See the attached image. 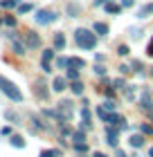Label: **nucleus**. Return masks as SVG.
Returning a JSON list of instances; mask_svg holds the SVG:
<instances>
[{
	"mask_svg": "<svg viewBox=\"0 0 153 157\" xmlns=\"http://www.w3.org/2000/svg\"><path fill=\"white\" fill-rule=\"evenodd\" d=\"M88 63H86L81 56H68V67H77V70H83Z\"/></svg>",
	"mask_w": 153,
	"mask_h": 157,
	"instance_id": "a211bd4d",
	"label": "nucleus"
},
{
	"mask_svg": "<svg viewBox=\"0 0 153 157\" xmlns=\"http://www.w3.org/2000/svg\"><path fill=\"white\" fill-rule=\"evenodd\" d=\"M119 74L122 76H128V74H133V67H131V63H119Z\"/></svg>",
	"mask_w": 153,
	"mask_h": 157,
	"instance_id": "473e14b6",
	"label": "nucleus"
},
{
	"mask_svg": "<svg viewBox=\"0 0 153 157\" xmlns=\"http://www.w3.org/2000/svg\"><path fill=\"white\" fill-rule=\"evenodd\" d=\"M54 67L56 70H68V56H59V59H54Z\"/></svg>",
	"mask_w": 153,
	"mask_h": 157,
	"instance_id": "c756f323",
	"label": "nucleus"
},
{
	"mask_svg": "<svg viewBox=\"0 0 153 157\" xmlns=\"http://www.w3.org/2000/svg\"><path fill=\"white\" fill-rule=\"evenodd\" d=\"M115 155H117V157H128L126 153H124V151H122V148H115Z\"/></svg>",
	"mask_w": 153,
	"mask_h": 157,
	"instance_id": "de8ad7c7",
	"label": "nucleus"
},
{
	"mask_svg": "<svg viewBox=\"0 0 153 157\" xmlns=\"http://www.w3.org/2000/svg\"><path fill=\"white\" fill-rule=\"evenodd\" d=\"M137 130H140L142 135H153V126L151 124H140V126H137Z\"/></svg>",
	"mask_w": 153,
	"mask_h": 157,
	"instance_id": "f704fd0d",
	"label": "nucleus"
},
{
	"mask_svg": "<svg viewBox=\"0 0 153 157\" xmlns=\"http://www.w3.org/2000/svg\"><path fill=\"white\" fill-rule=\"evenodd\" d=\"M0 90H2V94H7V99H11L14 103H20L23 101V92L16 88V83H11L9 78L0 76Z\"/></svg>",
	"mask_w": 153,
	"mask_h": 157,
	"instance_id": "f03ea898",
	"label": "nucleus"
},
{
	"mask_svg": "<svg viewBox=\"0 0 153 157\" xmlns=\"http://www.w3.org/2000/svg\"><path fill=\"white\" fill-rule=\"evenodd\" d=\"M122 9H131V7H135V0H119Z\"/></svg>",
	"mask_w": 153,
	"mask_h": 157,
	"instance_id": "79ce46f5",
	"label": "nucleus"
},
{
	"mask_svg": "<svg viewBox=\"0 0 153 157\" xmlns=\"http://www.w3.org/2000/svg\"><path fill=\"white\" fill-rule=\"evenodd\" d=\"M122 121H124V117L115 110V112H108V115H106V121H104V124H106V126H119Z\"/></svg>",
	"mask_w": 153,
	"mask_h": 157,
	"instance_id": "dca6fc26",
	"label": "nucleus"
},
{
	"mask_svg": "<svg viewBox=\"0 0 153 157\" xmlns=\"http://www.w3.org/2000/svg\"><path fill=\"white\" fill-rule=\"evenodd\" d=\"M50 92H52V85H47L43 78H36V81H34V94H36V99L47 101V99H50Z\"/></svg>",
	"mask_w": 153,
	"mask_h": 157,
	"instance_id": "39448f33",
	"label": "nucleus"
},
{
	"mask_svg": "<svg viewBox=\"0 0 153 157\" xmlns=\"http://www.w3.org/2000/svg\"><path fill=\"white\" fill-rule=\"evenodd\" d=\"M111 85H113V88H115V90H122V92H124V88H126V85H128V83H126V78H124V76L119 74L117 78H113V83H111Z\"/></svg>",
	"mask_w": 153,
	"mask_h": 157,
	"instance_id": "a878e982",
	"label": "nucleus"
},
{
	"mask_svg": "<svg viewBox=\"0 0 153 157\" xmlns=\"http://www.w3.org/2000/svg\"><path fill=\"white\" fill-rule=\"evenodd\" d=\"M149 155H151V157H153V148H151V151H149Z\"/></svg>",
	"mask_w": 153,
	"mask_h": 157,
	"instance_id": "3c124183",
	"label": "nucleus"
},
{
	"mask_svg": "<svg viewBox=\"0 0 153 157\" xmlns=\"http://www.w3.org/2000/svg\"><path fill=\"white\" fill-rule=\"evenodd\" d=\"M131 67H133V72H135L137 76H142L144 70H147V67H144V63H142L140 59H133V61H131Z\"/></svg>",
	"mask_w": 153,
	"mask_h": 157,
	"instance_id": "4be33fe9",
	"label": "nucleus"
},
{
	"mask_svg": "<svg viewBox=\"0 0 153 157\" xmlns=\"http://www.w3.org/2000/svg\"><path fill=\"white\" fill-rule=\"evenodd\" d=\"M68 88H70V81L65 76H54L52 78V90L54 92H59V94H61V92H65Z\"/></svg>",
	"mask_w": 153,
	"mask_h": 157,
	"instance_id": "1a4fd4ad",
	"label": "nucleus"
},
{
	"mask_svg": "<svg viewBox=\"0 0 153 157\" xmlns=\"http://www.w3.org/2000/svg\"><path fill=\"white\" fill-rule=\"evenodd\" d=\"M137 105H140V110H144L147 115L153 112V97H151V90L149 88H142L140 97H137Z\"/></svg>",
	"mask_w": 153,
	"mask_h": 157,
	"instance_id": "20e7f679",
	"label": "nucleus"
},
{
	"mask_svg": "<svg viewBox=\"0 0 153 157\" xmlns=\"http://www.w3.org/2000/svg\"><path fill=\"white\" fill-rule=\"evenodd\" d=\"M72 141H74V144H81V141H86V130H83V128H79V130L72 132Z\"/></svg>",
	"mask_w": 153,
	"mask_h": 157,
	"instance_id": "cd10ccee",
	"label": "nucleus"
},
{
	"mask_svg": "<svg viewBox=\"0 0 153 157\" xmlns=\"http://www.w3.org/2000/svg\"><path fill=\"white\" fill-rule=\"evenodd\" d=\"M92 32L97 34L99 38H106L108 34H111V27H108V23H104V20H97V23H92Z\"/></svg>",
	"mask_w": 153,
	"mask_h": 157,
	"instance_id": "9d476101",
	"label": "nucleus"
},
{
	"mask_svg": "<svg viewBox=\"0 0 153 157\" xmlns=\"http://www.w3.org/2000/svg\"><path fill=\"white\" fill-rule=\"evenodd\" d=\"M56 59V49L54 47H47V49H43V54H41V61H47V63H52Z\"/></svg>",
	"mask_w": 153,
	"mask_h": 157,
	"instance_id": "412c9836",
	"label": "nucleus"
},
{
	"mask_svg": "<svg viewBox=\"0 0 153 157\" xmlns=\"http://www.w3.org/2000/svg\"><path fill=\"white\" fill-rule=\"evenodd\" d=\"M5 119L11 121V124H20V115H18V112H14V110H7L5 112Z\"/></svg>",
	"mask_w": 153,
	"mask_h": 157,
	"instance_id": "7c9ffc66",
	"label": "nucleus"
},
{
	"mask_svg": "<svg viewBox=\"0 0 153 157\" xmlns=\"http://www.w3.org/2000/svg\"><path fill=\"white\" fill-rule=\"evenodd\" d=\"M104 110H108V112H115L117 110V103H115V99H104Z\"/></svg>",
	"mask_w": 153,
	"mask_h": 157,
	"instance_id": "2f4dec72",
	"label": "nucleus"
},
{
	"mask_svg": "<svg viewBox=\"0 0 153 157\" xmlns=\"http://www.w3.org/2000/svg\"><path fill=\"white\" fill-rule=\"evenodd\" d=\"M92 157H108V155H104V153H99V151H95V153H92Z\"/></svg>",
	"mask_w": 153,
	"mask_h": 157,
	"instance_id": "8fccbe9b",
	"label": "nucleus"
},
{
	"mask_svg": "<svg viewBox=\"0 0 153 157\" xmlns=\"http://www.w3.org/2000/svg\"><path fill=\"white\" fill-rule=\"evenodd\" d=\"M9 144H11L14 148H25V139L20 137V135H11V137H9Z\"/></svg>",
	"mask_w": 153,
	"mask_h": 157,
	"instance_id": "393cba45",
	"label": "nucleus"
},
{
	"mask_svg": "<svg viewBox=\"0 0 153 157\" xmlns=\"http://www.w3.org/2000/svg\"><path fill=\"white\" fill-rule=\"evenodd\" d=\"M108 2V0H95V7H104Z\"/></svg>",
	"mask_w": 153,
	"mask_h": 157,
	"instance_id": "09e8293b",
	"label": "nucleus"
},
{
	"mask_svg": "<svg viewBox=\"0 0 153 157\" xmlns=\"http://www.w3.org/2000/svg\"><path fill=\"white\" fill-rule=\"evenodd\" d=\"M104 97L106 99H115V88H113V85H106V88H104Z\"/></svg>",
	"mask_w": 153,
	"mask_h": 157,
	"instance_id": "e433bc0d",
	"label": "nucleus"
},
{
	"mask_svg": "<svg viewBox=\"0 0 153 157\" xmlns=\"http://www.w3.org/2000/svg\"><path fill=\"white\" fill-rule=\"evenodd\" d=\"M106 115H108V112L104 110V105H99V108H97V117H99L101 121H106Z\"/></svg>",
	"mask_w": 153,
	"mask_h": 157,
	"instance_id": "37998d69",
	"label": "nucleus"
},
{
	"mask_svg": "<svg viewBox=\"0 0 153 157\" xmlns=\"http://www.w3.org/2000/svg\"><path fill=\"white\" fill-rule=\"evenodd\" d=\"M32 132H38V130H47V121L41 119L38 115H32Z\"/></svg>",
	"mask_w": 153,
	"mask_h": 157,
	"instance_id": "4468645a",
	"label": "nucleus"
},
{
	"mask_svg": "<svg viewBox=\"0 0 153 157\" xmlns=\"http://www.w3.org/2000/svg\"><path fill=\"white\" fill-rule=\"evenodd\" d=\"M83 90H86V85L81 83V78L79 81H70V92L74 97H83Z\"/></svg>",
	"mask_w": 153,
	"mask_h": 157,
	"instance_id": "6ab92c4d",
	"label": "nucleus"
},
{
	"mask_svg": "<svg viewBox=\"0 0 153 157\" xmlns=\"http://www.w3.org/2000/svg\"><path fill=\"white\" fill-rule=\"evenodd\" d=\"M104 11L111 13V16H117V13H122V5L115 2V0H108V2L104 5Z\"/></svg>",
	"mask_w": 153,
	"mask_h": 157,
	"instance_id": "2eb2a0df",
	"label": "nucleus"
},
{
	"mask_svg": "<svg viewBox=\"0 0 153 157\" xmlns=\"http://www.w3.org/2000/svg\"><path fill=\"white\" fill-rule=\"evenodd\" d=\"M124 97H126V101H135V97H137V85H126V88H124Z\"/></svg>",
	"mask_w": 153,
	"mask_h": 157,
	"instance_id": "aec40b11",
	"label": "nucleus"
},
{
	"mask_svg": "<svg viewBox=\"0 0 153 157\" xmlns=\"http://www.w3.org/2000/svg\"><path fill=\"white\" fill-rule=\"evenodd\" d=\"M147 56H151V59H153V36H151V40L147 43Z\"/></svg>",
	"mask_w": 153,
	"mask_h": 157,
	"instance_id": "c03bdc74",
	"label": "nucleus"
},
{
	"mask_svg": "<svg viewBox=\"0 0 153 157\" xmlns=\"http://www.w3.org/2000/svg\"><path fill=\"white\" fill-rule=\"evenodd\" d=\"M11 49H14V54H16V56H25L27 54V45H25L23 36H18V38L11 40Z\"/></svg>",
	"mask_w": 153,
	"mask_h": 157,
	"instance_id": "9b49d317",
	"label": "nucleus"
},
{
	"mask_svg": "<svg viewBox=\"0 0 153 157\" xmlns=\"http://www.w3.org/2000/svg\"><path fill=\"white\" fill-rule=\"evenodd\" d=\"M23 40H25L27 49H38L41 47V36L36 32H25L23 34Z\"/></svg>",
	"mask_w": 153,
	"mask_h": 157,
	"instance_id": "423d86ee",
	"label": "nucleus"
},
{
	"mask_svg": "<svg viewBox=\"0 0 153 157\" xmlns=\"http://www.w3.org/2000/svg\"><path fill=\"white\" fill-rule=\"evenodd\" d=\"M72 36H74L77 47L83 49V52H90V49H95V47H97V40H99V36H97L92 29H88V27H77Z\"/></svg>",
	"mask_w": 153,
	"mask_h": 157,
	"instance_id": "f257e3e1",
	"label": "nucleus"
},
{
	"mask_svg": "<svg viewBox=\"0 0 153 157\" xmlns=\"http://www.w3.org/2000/svg\"><path fill=\"white\" fill-rule=\"evenodd\" d=\"M0 23H2V20H0Z\"/></svg>",
	"mask_w": 153,
	"mask_h": 157,
	"instance_id": "864d4df0",
	"label": "nucleus"
},
{
	"mask_svg": "<svg viewBox=\"0 0 153 157\" xmlns=\"http://www.w3.org/2000/svg\"><path fill=\"white\" fill-rule=\"evenodd\" d=\"M65 78H68V81H79L81 74H79L77 67H68V70H65Z\"/></svg>",
	"mask_w": 153,
	"mask_h": 157,
	"instance_id": "b1692460",
	"label": "nucleus"
},
{
	"mask_svg": "<svg viewBox=\"0 0 153 157\" xmlns=\"http://www.w3.org/2000/svg\"><path fill=\"white\" fill-rule=\"evenodd\" d=\"M0 135H5V137H11V126H5L2 130H0Z\"/></svg>",
	"mask_w": 153,
	"mask_h": 157,
	"instance_id": "49530a36",
	"label": "nucleus"
},
{
	"mask_svg": "<svg viewBox=\"0 0 153 157\" xmlns=\"http://www.w3.org/2000/svg\"><path fill=\"white\" fill-rule=\"evenodd\" d=\"M74 151H77V153H88V144H86V141H81V144H74Z\"/></svg>",
	"mask_w": 153,
	"mask_h": 157,
	"instance_id": "a19ab883",
	"label": "nucleus"
},
{
	"mask_svg": "<svg viewBox=\"0 0 153 157\" xmlns=\"http://www.w3.org/2000/svg\"><path fill=\"white\" fill-rule=\"evenodd\" d=\"M59 20V13H56L54 9H38L34 16V23L36 25H52Z\"/></svg>",
	"mask_w": 153,
	"mask_h": 157,
	"instance_id": "7ed1b4c3",
	"label": "nucleus"
},
{
	"mask_svg": "<svg viewBox=\"0 0 153 157\" xmlns=\"http://www.w3.org/2000/svg\"><path fill=\"white\" fill-rule=\"evenodd\" d=\"M128 36L133 40H140L144 36V27H128Z\"/></svg>",
	"mask_w": 153,
	"mask_h": 157,
	"instance_id": "5701e85b",
	"label": "nucleus"
},
{
	"mask_svg": "<svg viewBox=\"0 0 153 157\" xmlns=\"http://www.w3.org/2000/svg\"><path fill=\"white\" fill-rule=\"evenodd\" d=\"M34 7L30 2H23V5H18V13H27V11H32Z\"/></svg>",
	"mask_w": 153,
	"mask_h": 157,
	"instance_id": "ea45409f",
	"label": "nucleus"
},
{
	"mask_svg": "<svg viewBox=\"0 0 153 157\" xmlns=\"http://www.w3.org/2000/svg\"><path fill=\"white\" fill-rule=\"evenodd\" d=\"M2 23H5L7 27H11V29H14V27H16V25H18V20H16V18H14V16H5V18H2Z\"/></svg>",
	"mask_w": 153,
	"mask_h": 157,
	"instance_id": "c9c22d12",
	"label": "nucleus"
},
{
	"mask_svg": "<svg viewBox=\"0 0 153 157\" xmlns=\"http://www.w3.org/2000/svg\"><path fill=\"white\" fill-rule=\"evenodd\" d=\"M59 155H61V151H41L38 157H59Z\"/></svg>",
	"mask_w": 153,
	"mask_h": 157,
	"instance_id": "58836bf2",
	"label": "nucleus"
},
{
	"mask_svg": "<svg viewBox=\"0 0 153 157\" xmlns=\"http://www.w3.org/2000/svg\"><path fill=\"white\" fill-rule=\"evenodd\" d=\"M92 70H95V74H97V76H106V65H104V63H95Z\"/></svg>",
	"mask_w": 153,
	"mask_h": 157,
	"instance_id": "72a5a7b5",
	"label": "nucleus"
},
{
	"mask_svg": "<svg viewBox=\"0 0 153 157\" xmlns=\"http://www.w3.org/2000/svg\"><path fill=\"white\" fill-rule=\"evenodd\" d=\"M128 144L133 146V148H142V146H144V135H142L140 130H137V132H133V135L128 137Z\"/></svg>",
	"mask_w": 153,
	"mask_h": 157,
	"instance_id": "f3484780",
	"label": "nucleus"
},
{
	"mask_svg": "<svg viewBox=\"0 0 153 157\" xmlns=\"http://www.w3.org/2000/svg\"><path fill=\"white\" fill-rule=\"evenodd\" d=\"M65 43H68V40H65V34H63V32H56L54 36H52V47L56 49V52H63V49H65Z\"/></svg>",
	"mask_w": 153,
	"mask_h": 157,
	"instance_id": "ddd939ff",
	"label": "nucleus"
},
{
	"mask_svg": "<svg viewBox=\"0 0 153 157\" xmlns=\"http://www.w3.org/2000/svg\"><path fill=\"white\" fill-rule=\"evenodd\" d=\"M41 70H43V74H52V63L41 61Z\"/></svg>",
	"mask_w": 153,
	"mask_h": 157,
	"instance_id": "4c0bfd02",
	"label": "nucleus"
},
{
	"mask_svg": "<svg viewBox=\"0 0 153 157\" xmlns=\"http://www.w3.org/2000/svg\"><path fill=\"white\" fill-rule=\"evenodd\" d=\"M81 11H83V7H81V2H77V0H70V2L65 5V13H68L70 18H79Z\"/></svg>",
	"mask_w": 153,
	"mask_h": 157,
	"instance_id": "0eeeda50",
	"label": "nucleus"
},
{
	"mask_svg": "<svg viewBox=\"0 0 153 157\" xmlns=\"http://www.w3.org/2000/svg\"><path fill=\"white\" fill-rule=\"evenodd\" d=\"M115 54H117V56H128L131 54V45H128V43H119L117 49H115Z\"/></svg>",
	"mask_w": 153,
	"mask_h": 157,
	"instance_id": "bb28decb",
	"label": "nucleus"
},
{
	"mask_svg": "<svg viewBox=\"0 0 153 157\" xmlns=\"http://www.w3.org/2000/svg\"><path fill=\"white\" fill-rule=\"evenodd\" d=\"M95 63H106V54L97 52V54H95Z\"/></svg>",
	"mask_w": 153,
	"mask_h": 157,
	"instance_id": "a18cd8bd",
	"label": "nucleus"
},
{
	"mask_svg": "<svg viewBox=\"0 0 153 157\" xmlns=\"http://www.w3.org/2000/svg\"><path fill=\"white\" fill-rule=\"evenodd\" d=\"M81 128H83V130H90V128H92V112H90L88 105L81 108Z\"/></svg>",
	"mask_w": 153,
	"mask_h": 157,
	"instance_id": "f8f14e48",
	"label": "nucleus"
},
{
	"mask_svg": "<svg viewBox=\"0 0 153 157\" xmlns=\"http://www.w3.org/2000/svg\"><path fill=\"white\" fill-rule=\"evenodd\" d=\"M149 74H151V76H153V67H151V72H149Z\"/></svg>",
	"mask_w": 153,
	"mask_h": 157,
	"instance_id": "603ef678",
	"label": "nucleus"
},
{
	"mask_svg": "<svg viewBox=\"0 0 153 157\" xmlns=\"http://www.w3.org/2000/svg\"><path fill=\"white\" fill-rule=\"evenodd\" d=\"M20 0H0V7L2 9H18Z\"/></svg>",
	"mask_w": 153,
	"mask_h": 157,
	"instance_id": "c85d7f7f",
	"label": "nucleus"
},
{
	"mask_svg": "<svg viewBox=\"0 0 153 157\" xmlns=\"http://www.w3.org/2000/svg\"><path fill=\"white\" fill-rule=\"evenodd\" d=\"M151 16H153V2H144L140 9L135 11V18L137 20H149Z\"/></svg>",
	"mask_w": 153,
	"mask_h": 157,
	"instance_id": "6e6552de",
	"label": "nucleus"
}]
</instances>
